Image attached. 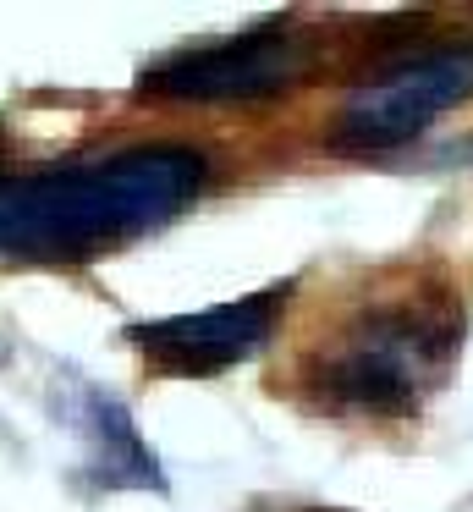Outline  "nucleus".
Here are the masks:
<instances>
[{
    "label": "nucleus",
    "mask_w": 473,
    "mask_h": 512,
    "mask_svg": "<svg viewBox=\"0 0 473 512\" xmlns=\"http://www.w3.org/2000/svg\"><path fill=\"white\" fill-rule=\"evenodd\" d=\"M286 292L292 287H264V292H248V298L215 303V309H198V314H165V320L127 325V342L143 353V364L154 375L209 380L270 342L275 325H281Z\"/></svg>",
    "instance_id": "39448f33"
},
{
    "label": "nucleus",
    "mask_w": 473,
    "mask_h": 512,
    "mask_svg": "<svg viewBox=\"0 0 473 512\" xmlns=\"http://www.w3.org/2000/svg\"><path fill=\"white\" fill-rule=\"evenodd\" d=\"M55 413L83 435L88 446V474L110 490H143V485H160V463L154 452L143 446L132 413L121 408L116 397H105L99 386H66L55 397Z\"/></svg>",
    "instance_id": "423d86ee"
},
{
    "label": "nucleus",
    "mask_w": 473,
    "mask_h": 512,
    "mask_svg": "<svg viewBox=\"0 0 473 512\" xmlns=\"http://www.w3.org/2000/svg\"><path fill=\"white\" fill-rule=\"evenodd\" d=\"M468 331L462 292L446 281H413L407 292L352 309L303 364V391L341 419H413L451 380Z\"/></svg>",
    "instance_id": "f03ea898"
},
{
    "label": "nucleus",
    "mask_w": 473,
    "mask_h": 512,
    "mask_svg": "<svg viewBox=\"0 0 473 512\" xmlns=\"http://www.w3.org/2000/svg\"><path fill=\"white\" fill-rule=\"evenodd\" d=\"M473 100V39L402 50L363 83H352L330 144L347 155H385L424 133L451 105Z\"/></svg>",
    "instance_id": "7ed1b4c3"
},
{
    "label": "nucleus",
    "mask_w": 473,
    "mask_h": 512,
    "mask_svg": "<svg viewBox=\"0 0 473 512\" xmlns=\"http://www.w3.org/2000/svg\"><path fill=\"white\" fill-rule=\"evenodd\" d=\"M209 188L193 144H127L61 166L0 171V259L88 265L171 226Z\"/></svg>",
    "instance_id": "f257e3e1"
},
{
    "label": "nucleus",
    "mask_w": 473,
    "mask_h": 512,
    "mask_svg": "<svg viewBox=\"0 0 473 512\" xmlns=\"http://www.w3.org/2000/svg\"><path fill=\"white\" fill-rule=\"evenodd\" d=\"M6 353H11V347H6V336H0V364H6Z\"/></svg>",
    "instance_id": "0eeeda50"
},
{
    "label": "nucleus",
    "mask_w": 473,
    "mask_h": 512,
    "mask_svg": "<svg viewBox=\"0 0 473 512\" xmlns=\"http://www.w3.org/2000/svg\"><path fill=\"white\" fill-rule=\"evenodd\" d=\"M314 67V45L292 34L286 23H264L231 39H209V45H182L171 56L143 67L138 89L149 100L171 105H248L286 94L308 78Z\"/></svg>",
    "instance_id": "20e7f679"
}]
</instances>
